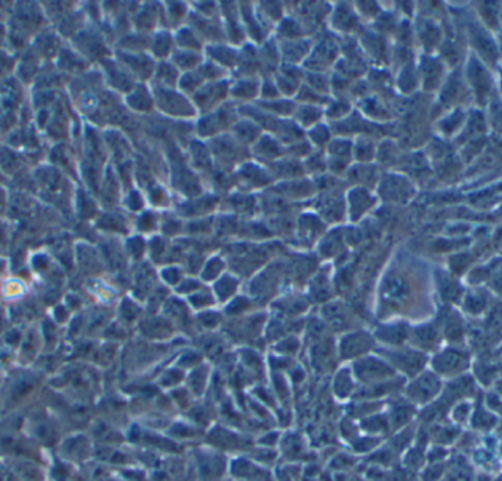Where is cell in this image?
Masks as SVG:
<instances>
[{
  "label": "cell",
  "instance_id": "obj_1",
  "mask_svg": "<svg viewBox=\"0 0 502 481\" xmlns=\"http://www.w3.org/2000/svg\"><path fill=\"white\" fill-rule=\"evenodd\" d=\"M3 190L5 188L0 186V215H2L6 208V193Z\"/></svg>",
  "mask_w": 502,
  "mask_h": 481
},
{
  "label": "cell",
  "instance_id": "obj_2",
  "mask_svg": "<svg viewBox=\"0 0 502 481\" xmlns=\"http://www.w3.org/2000/svg\"><path fill=\"white\" fill-rule=\"evenodd\" d=\"M3 267H5V263L2 262V258H0V273H2V270H3Z\"/></svg>",
  "mask_w": 502,
  "mask_h": 481
},
{
  "label": "cell",
  "instance_id": "obj_3",
  "mask_svg": "<svg viewBox=\"0 0 502 481\" xmlns=\"http://www.w3.org/2000/svg\"><path fill=\"white\" fill-rule=\"evenodd\" d=\"M0 176H2V173H0Z\"/></svg>",
  "mask_w": 502,
  "mask_h": 481
}]
</instances>
